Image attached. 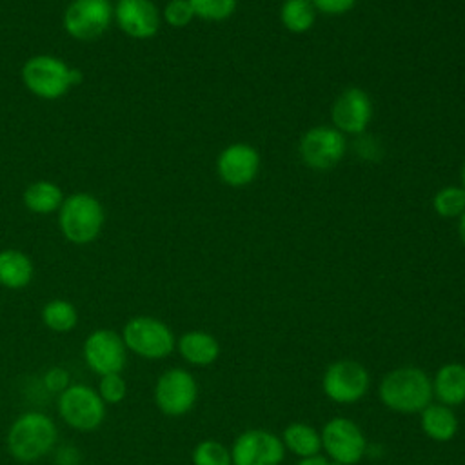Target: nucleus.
I'll list each match as a JSON object with an SVG mask.
<instances>
[{
  "label": "nucleus",
  "mask_w": 465,
  "mask_h": 465,
  "mask_svg": "<svg viewBox=\"0 0 465 465\" xmlns=\"http://www.w3.org/2000/svg\"><path fill=\"white\" fill-rule=\"evenodd\" d=\"M381 403L401 414L421 412L432 400V381L418 367H398L383 376L378 387Z\"/></svg>",
  "instance_id": "nucleus-1"
},
{
  "label": "nucleus",
  "mask_w": 465,
  "mask_h": 465,
  "mask_svg": "<svg viewBox=\"0 0 465 465\" xmlns=\"http://www.w3.org/2000/svg\"><path fill=\"white\" fill-rule=\"evenodd\" d=\"M22 80L33 94L45 100H56L64 96L71 85L80 84L82 73L76 67L71 69L56 56L38 54L24 64Z\"/></svg>",
  "instance_id": "nucleus-2"
},
{
  "label": "nucleus",
  "mask_w": 465,
  "mask_h": 465,
  "mask_svg": "<svg viewBox=\"0 0 465 465\" xmlns=\"http://www.w3.org/2000/svg\"><path fill=\"white\" fill-rule=\"evenodd\" d=\"M54 440V423L42 412H27L11 425L7 447L16 460L35 461L51 450Z\"/></svg>",
  "instance_id": "nucleus-3"
},
{
  "label": "nucleus",
  "mask_w": 465,
  "mask_h": 465,
  "mask_svg": "<svg viewBox=\"0 0 465 465\" xmlns=\"http://www.w3.org/2000/svg\"><path fill=\"white\" fill-rule=\"evenodd\" d=\"M104 225L102 203L87 193H76L60 205V229L73 243L93 242Z\"/></svg>",
  "instance_id": "nucleus-4"
},
{
  "label": "nucleus",
  "mask_w": 465,
  "mask_h": 465,
  "mask_svg": "<svg viewBox=\"0 0 465 465\" xmlns=\"http://www.w3.org/2000/svg\"><path fill=\"white\" fill-rule=\"evenodd\" d=\"M320 436L327 458L338 465H356L367 452V440L361 429L349 418H331Z\"/></svg>",
  "instance_id": "nucleus-5"
},
{
  "label": "nucleus",
  "mask_w": 465,
  "mask_h": 465,
  "mask_svg": "<svg viewBox=\"0 0 465 465\" xmlns=\"http://www.w3.org/2000/svg\"><path fill=\"white\" fill-rule=\"evenodd\" d=\"M371 385L367 369L356 360L332 361L322 378L325 396L336 403H354L361 400Z\"/></svg>",
  "instance_id": "nucleus-6"
},
{
  "label": "nucleus",
  "mask_w": 465,
  "mask_h": 465,
  "mask_svg": "<svg viewBox=\"0 0 465 465\" xmlns=\"http://www.w3.org/2000/svg\"><path fill=\"white\" fill-rule=\"evenodd\" d=\"M124 343L143 358H163L174 349V336L171 329L149 316H136L124 327Z\"/></svg>",
  "instance_id": "nucleus-7"
},
{
  "label": "nucleus",
  "mask_w": 465,
  "mask_h": 465,
  "mask_svg": "<svg viewBox=\"0 0 465 465\" xmlns=\"http://www.w3.org/2000/svg\"><path fill=\"white\" fill-rule=\"evenodd\" d=\"M283 456L282 438L265 429L243 430L231 449L232 465H280Z\"/></svg>",
  "instance_id": "nucleus-8"
},
{
  "label": "nucleus",
  "mask_w": 465,
  "mask_h": 465,
  "mask_svg": "<svg viewBox=\"0 0 465 465\" xmlns=\"http://www.w3.org/2000/svg\"><path fill=\"white\" fill-rule=\"evenodd\" d=\"M345 136L336 127H311L300 140V156L314 171L332 169L345 154Z\"/></svg>",
  "instance_id": "nucleus-9"
},
{
  "label": "nucleus",
  "mask_w": 465,
  "mask_h": 465,
  "mask_svg": "<svg viewBox=\"0 0 465 465\" xmlns=\"http://www.w3.org/2000/svg\"><path fill=\"white\" fill-rule=\"evenodd\" d=\"M113 15L109 0H73L65 9L64 27L76 40H94L109 27Z\"/></svg>",
  "instance_id": "nucleus-10"
},
{
  "label": "nucleus",
  "mask_w": 465,
  "mask_h": 465,
  "mask_svg": "<svg viewBox=\"0 0 465 465\" xmlns=\"http://www.w3.org/2000/svg\"><path fill=\"white\" fill-rule=\"evenodd\" d=\"M198 387L194 378L183 369H169L163 372L154 389V400L162 412L182 416L189 412L196 401Z\"/></svg>",
  "instance_id": "nucleus-11"
},
{
  "label": "nucleus",
  "mask_w": 465,
  "mask_h": 465,
  "mask_svg": "<svg viewBox=\"0 0 465 465\" xmlns=\"http://www.w3.org/2000/svg\"><path fill=\"white\" fill-rule=\"evenodd\" d=\"M62 418L74 429L91 430L104 420V403L100 394L85 385L67 387L58 401Z\"/></svg>",
  "instance_id": "nucleus-12"
},
{
  "label": "nucleus",
  "mask_w": 465,
  "mask_h": 465,
  "mask_svg": "<svg viewBox=\"0 0 465 465\" xmlns=\"http://www.w3.org/2000/svg\"><path fill=\"white\" fill-rule=\"evenodd\" d=\"M331 118L340 133L360 134L367 129L372 118V100L367 91L349 87L334 100Z\"/></svg>",
  "instance_id": "nucleus-13"
},
{
  "label": "nucleus",
  "mask_w": 465,
  "mask_h": 465,
  "mask_svg": "<svg viewBox=\"0 0 465 465\" xmlns=\"http://www.w3.org/2000/svg\"><path fill=\"white\" fill-rule=\"evenodd\" d=\"M216 171L223 183L231 187H245L260 171V154L249 143H231L218 154Z\"/></svg>",
  "instance_id": "nucleus-14"
},
{
  "label": "nucleus",
  "mask_w": 465,
  "mask_h": 465,
  "mask_svg": "<svg viewBox=\"0 0 465 465\" xmlns=\"http://www.w3.org/2000/svg\"><path fill=\"white\" fill-rule=\"evenodd\" d=\"M84 356L94 372L118 374L125 365V343L116 332L100 329L85 340Z\"/></svg>",
  "instance_id": "nucleus-15"
},
{
  "label": "nucleus",
  "mask_w": 465,
  "mask_h": 465,
  "mask_svg": "<svg viewBox=\"0 0 465 465\" xmlns=\"http://www.w3.org/2000/svg\"><path fill=\"white\" fill-rule=\"evenodd\" d=\"M114 18L125 35L138 40L153 38L160 29V13L151 0H118Z\"/></svg>",
  "instance_id": "nucleus-16"
},
{
  "label": "nucleus",
  "mask_w": 465,
  "mask_h": 465,
  "mask_svg": "<svg viewBox=\"0 0 465 465\" xmlns=\"http://www.w3.org/2000/svg\"><path fill=\"white\" fill-rule=\"evenodd\" d=\"M432 381V396L447 407H458L465 401V365L445 363L438 369Z\"/></svg>",
  "instance_id": "nucleus-17"
},
{
  "label": "nucleus",
  "mask_w": 465,
  "mask_h": 465,
  "mask_svg": "<svg viewBox=\"0 0 465 465\" xmlns=\"http://www.w3.org/2000/svg\"><path fill=\"white\" fill-rule=\"evenodd\" d=\"M178 351L185 361L205 367L218 358L220 343L205 331H189L178 340Z\"/></svg>",
  "instance_id": "nucleus-18"
},
{
  "label": "nucleus",
  "mask_w": 465,
  "mask_h": 465,
  "mask_svg": "<svg viewBox=\"0 0 465 465\" xmlns=\"http://www.w3.org/2000/svg\"><path fill=\"white\" fill-rule=\"evenodd\" d=\"M420 423L425 436L434 441H450L458 432V418L454 411L443 403H429L421 412Z\"/></svg>",
  "instance_id": "nucleus-19"
},
{
  "label": "nucleus",
  "mask_w": 465,
  "mask_h": 465,
  "mask_svg": "<svg viewBox=\"0 0 465 465\" xmlns=\"http://www.w3.org/2000/svg\"><path fill=\"white\" fill-rule=\"evenodd\" d=\"M282 441L287 450H291L292 454H296L300 458H311V456L320 454V450H322L320 432L314 427L302 423V421L289 423L283 429Z\"/></svg>",
  "instance_id": "nucleus-20"
},
{
  "label": "nucleus",
  "mask_w": 465,
  "mask_h": 465,
  "mask_svg": "<svg viewBox=\"0 0 465 465\" xmlns=\"http://www.w3.org/2000/svg\"><path fill=\"white\" fill-rule=\"evenodd\" d=\"M33 278L31 260L15 249L0 251V283L9 289H22Z\"/></svg>",
  "instance_id": "nucleus-21"
},
{
  "label": "nucleus",
  "mask_w": 465,
  "mask_h": 465,
  "mask_svg": "<svg viewBox=\"0 0 465 465\" xmlns=\"http://www.w3.org/2000/svg\"><path fill=\"white\" fill-rule=\"evenodd\" d=\"M64 202L62 189L47 180L31 183L24 193V203L29 211L36 214H49L56 211Z\"/></svg>",
  "instance_id": "nucleus-22"
},
{
  "label": "nucleus",
  "mask_w": 465,
  "mask_h": 465,
  "mask_svg": "<svg viewBox=\"0 0 465 465\" xmlns=\"http://www.w3.org/2000/svg\"><path fill=\"white\" fill-rule=\"evenodd\" d=\"M316 18V9L311 0H285L280 9V20L291 33H307Z\"/></svg>",
  "instance_id": "nucleus-23"
},
{
  "label": "nucleus",
  "mask_w": 465,
  "mask_h": 465,
  "mask_svg": "<svg viewBox=\"0 0 465 465\" xmlns=\"http://www.w3.org/2000/svg\"><path fill=\"white\" fill-rule=\"evenodd\" d=\"M432 207L438 216L456 218L465 211V191L458 185H447L432 196Z\"/></svg>",
  "instance_id": "nucleus-24"
},
{
  "label": "nucleus",
  "mask_w": 465,
  "mask_h": 465,
  "mask_svg": "<svg viewBox=\"0 0 465 465\" xmlns=\"http://www.w3.org/2000/svg\"><path fill=\"white\" fill-rule=\"evenodd\" d=\"M44 323L58 332H65L76 323V309L65 300H53L42 311Z\"/></svg>",
  "instance_id": "nucleus-25"
},
{
  "label": "nucleus",
  "mask_w": 465,
  "mask_h": 465,
  "mask_svg": "<svg viewBox=\"0 0 465 465\" xmlns=\"http://www.w3.org/2000/svg\"><path fill=\"white\" fill-rule=\"evenodd\" d=\"M194 465H232L231 449L214 440L200 441L193 450Z\"/></svg>",
  "instance_id": "nucleus-26"
},
{
  "label": "nucleus",
  "mask_w": 465,
  "mask_h": 465,
  "mask_svg": "<svg viewBox=\"0 0 465 465\" xmlns=\"http://www.w3.org/2000/svg\"><path fill=\"white\" fill-rule=\"evenodd\" d=\"M194 16L209 22H220L229 18L238 5V0H189Z\"/></svg>",
  "instance_id": "nucleus-27"
},
{
  "label": "nucleus",
  "mask_w": 465,
  "mask_h": 465,
  "mask_svg": "<svg viewBox=\"0 0 465 465\" xmlns=\"http://www.w3.org/2000/svg\"><path fill=\"white\" fill-rule=\"evenodd\" d=\"M163 18L173 27H185L194 18V11L189 0H169L163 9Z\"/></svg>",
  "instance_id": "nucleus-28"
},
{
  "label": "nucleus",
  "mask_w": 465,
  "mask_h": 465,
  "mask_svg": "<svg viewBox=\"0 0 465 465\" xmlns=\"http://www.w3.org/2000/svg\"><path fill=\"white\" fill-rule=\"evenodd\" d=\"M125 396V381L118 374H105L100 381V398L116 403Z\"/></svg>",
  "instance_id": "nucleus-29"
},
{
  "label": "nucleus",
  "mask_w": 465,
  "mask_h": 465,
  "mask_svg": "<svg viewBox=\"0 0 465 465\" xmlns=\"http://www.w3.org/2000/svg\"><path fill=\"white\" fill-rule=\"evenodd\" d=\"M314 9H318L320 13L325 15H343L347 11H351L358 0H311Z\"/></svg>",
  "instance_id": "nucleus-30"
},
{
  "label": "nucleus",
  "mask_w": 465,
  "mask_h": 465,
  "mask_svg": "<svg viewBox=\"0 0 465 465\" xmlns=\"http://www.w3.org/2000/svg\"><path fill=\"white\" fill-rule=\"evenodd\" d=\"M67 372L64 369H53L45 374V387L51 391V392H56V391H65V385H67Z\"/></svg>",
  "instance_id": "nucleus-31"
},
{
  "label": "nucleus",
  "mask_w": 465,
  "mask_h": 465,
  "mask_svg": "<svg viewBox=\"0 0 465 465\" xmlns=\"http://www.w3.org/2000/svg\"><path fill=\"white\" fill-rule=\"evenodd\" d=\"M296 465H338V463L331 461V460L325 458V456L316 454V456H311V458H302Z\"/></svg>",
  "instance_id": "nucleus-32"
},
{
  "label": "nucleus",
  "mask_w": 465,
  "mask_h": 465,
  "mask_svg": "<svg viewBox=\"0 0 465 465\" xmlns=\"http://www.w3.org/2000/svg\"><path fill=\"white\" fill-rule=\"evenodd\" d=\"M458 218H460V220H458V234H460L461 243L465 245V211H463Z\"/></svg>",
  "instance_id": "nucleus-33"
},
{
  "label": "nucleus",
  "mask_w": 465,
  "mask_h": 465,
  "mask_svg": "<svg viewBox=\"0 0 465 465\" xmlns=\"http://www.w3.org/2000/svg\"><path fill=\"white\" fill-rule=\"evenodd\" d=\"M461 183H463L461 189L465 191V162H463V167H461Z\"/></svg>",
  "instance_id": "nucleus-34"
}]
</instances>
